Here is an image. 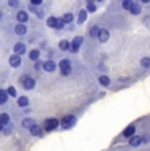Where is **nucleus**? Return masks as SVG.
<instances>
[{"label":"nucleus","instance_id":"ddd939ff","mask_svg":"<svg viewBox=\"0 0 150 151\" xmlns=\"http://www.w3.org/2000/svg\"><path fill=\"white\" fill-rule=\"evenodd\" d=\"M41 130H42V127L38 126V125H36V124L30 126V133H32V135H40V134H41Z\"/></svg>","mask_w":150,"mask_h":151},{"label":"nucleus","instance_id":"39448f33","mask_svg":"<svg viewBox=\"0 0 150 151\" xmlns=\"http://www.w3.org/2000/svg\"><path fill=\"white\" fill-rule=\"evenodd\" d=\"M97 38H99L100 42H107L109 38V32L107 29H100L99 34H97Z\"/></svg>","mask_w":150,"mask_h":151},{"label":"nucleus","instance_id":"dca6fc26","mask_svg":"<svg viewBox=\"0 0 150 151\" xmlns=\"http://www.w3.org/2000/svg\"><path fill=\"white\" fill-rule=\"evenodd\" d=\"M99 82L102 86H104V87H108L109 86V83H111V80H109V78L108 76H105V75H102V76L99 78Z\"/></svg>","mask_w":150,"mask_h":151},{"label":"nucleus","instance_id":"6e6552de","mask_svg":"<svg viewBox=\"0 0 150 151\" xmlns=\"http://www.w3.org/2000/svg\"><path fill=\"white\" fill-rule=\"evenodd\" d=\"M56 62L54 60H46V62L44 63V70L45 71H48V72H51V71H54L56 70Z\"/></svg>","mask_w":150,"mask_h":151},{"label":"nucleus","instance_id":"c9c22d12","mask_svg":"<svg viewBox=\"0 0 150 151\" xmlns=\"http://www.w3.org/2000/svg\"><path fill=\"white\" fill-rule=\"evenodd\" d=\"M141 1H142V3H149L150 0H141Z\"/></svg>","mask_w":150,"mask_h":151},{"label":"nucleus","instance_id":"a211bd4d","mask_svg":"<svg viewBox=\"0 0 150 151\" xmlns=\"http://www.w3.org/2000/svg\"><path fill=\"white\" fill-rule=\"evenodd\" d=\"M17 104H19V106H27L29 104V100H28L27 96H21L17 100Z\"/></svg>","mask_w":150,"mask_h":151},{"label":"nucleus","instance_id":"2f4dec72","mask_svg":"<svg viewBox=\"0 0 150 151\" xmlns=\"http://www.w3.org/2000/svg\"><path fill=\"white\" fill-rule=\"evenodd\" d=\"M8 4H9V7L16 8V7H19V0H9V1H8Z\"/></svg>","mask_w":150,"mask_h":151},{"label":"nucleus","instance_id":"4be33fe9","mask_svg":"<svg viewBox=\"0 0 150 151\" xmlns=\"http://www.w3.org/2000/svg\"><path fill=\"white\" fill-rule=\"evenodd\" d=\"M56 24H57V19L56 17H49L48 21H46V25L50 28H56Z\"/></svg>","mask_w":150,"mask_h":151},{"label":"nucleus","instance_id":"0eeeda50","mask_svg":"<svg viewBox=\"0 0 150 151\" xmlns=\"http://www.w3.org/2000/svg\"><path fill=\"white\" fill-rule=\"evenodd\" d=\"M9 65L12 66V67H19V66L21 65V58L19 57V54H15L9 58Z\"/></svg>","mask_w":150,"mask_h":151},{"label":"nucleus","instance_id":"aec40b11","mask_svg":"<svg viewBox=\"0 0 150 151\" xmlns=\"http://www.w3.org/2000/svg\"><path fill=\"white\" fill-rule=\"evenodd\" d=\"M131 12H132V14H140V12H141L140 4H134L133 3V5H132V8H131Z\"/></svg>","mask_w":150,"mask_h":151},{"label":"nucleus","instance_id":"473e14b6","mask_svg":"<svg viewBox=\"0 0 150 151\" xmlns=\"http://www.w3.org/2000/svg\"><path fill=\"white\" fill-rule=\"evenodd\" d=\"M30 3L33 5H40L41 4V0H30Z\"/></svg>","mask_w":150,"mask_h":151},{"label":"nucleus","instance_id":"a878e982","mask_svg":"<svg viewBox=\"0 0 150 151\" xmlns=\"http://www.w3.org/2000/svg\"><path fill=\"white\" fill-rule=\"evenodd\" d=\"M59 47H61V50H69L70 49V43H69L67 41H61L59 42Z\"/></svg>","mask_w":150,"mask_h":151},{"label":"nucleus","instance_id":"f03ea898","mask_svg":"<svg viewBox=\"0 0 150 151\" xmlns=\"http://www.w3.org/2000/svg\"><path fill=\"white\" fill-rule=\"evenodd\" d=\"M58 125H59L58 120H56V118H49V120L45 121L44 127H45V130H48V132H51V130L57 129V127H58Z\"/></svg>","mask_w":150,"mask_h":151},{"label":"nucleus","instance_id":"9d476101","mask_svg":"<svg viewBox=\"0 0 150 151\" xmlns=\"http://www.w3.org/2000/svg\"><path fill=\"white\" fill-rule=\"evenodd\" d=\"M15 32H16L17 34H20V36H22V34L27 33V27L24 25V22H20L19 25H16Z\"/></svg>","mask_w":150,"mask_h":151},{"label":"nucleus","instance_id":"423d86ee","mask_svg":"<svg viewBox=\"0 0 150 151\" xmlns=\"http://www.w3.org/2000/svg\"><path fill=\"white\" fill-rule=\"evenodd\" d=\"M82 42H83V38H82V37H75V38L73 40V43H71V47H70V49L75 53V51L79 50V46L82 45Z\"/></svg>","mask_w":150,"mask_h":151},{"label":"nucleus","instance_id":"4c0bfd02","mask_svg":"<svg viewBox=\"0 0 150 151\" xmlns=\"http://www.w3.org/2000/svg\"><path fill=\"white\" fill-rule=\"evenodd\" d=\"M97 1H103V0H97Z\"/></svg>","mask_w":150,"mask_h":151},{"label":"nucleus","instance_id":"7ed1b4c3","mask_svg":"<svg viewBox=\"0 0 150 151\" xmlns=\"http://www.w3.org/2000/svg\"><path fill=\"white\" fill-rule=\"evenodd\" d=\"M59 67H61V71H62L63 75H69L71 72V63H70V60H67V59L61 60Z\"/></svg>","mask_w":150,"mask_h":151},{"label":"nucleus","instance_id":"f8f14e48","mask_svg":"<svg viewBox=\"0 0 150 151\" xmlns=\"http://www.w3.org/2000/svg\"><path fill=\"white\" fill-rule=\"evenodd\" d=\"M141 142H142V138H141V137H137V135L133 137V135H132L131 141H129V145H131V146H133V147H136V146H138V145H141Z\"/></svg>","mask_w":150,"mask_h":151},{"label":"nucleus","instance_id":"1a4fd4ad","mask_svg":"<svg viewBox=\"0 0 150 151\" xmlns=\"http://www.w3.org/2000/svg\"><path fill=\"white\" fill-rule=\"evenodd\" d=\"M13 51H15L16 54H24L25 53V45L21 42L16 43V45L13 46Z\"/></svg>","mask_w":150,"mask_h":151},{"label":"nucleus","instance_id":"c85d7f7f","mask_svg":"<svg viewBox=\"0 0 150 151\" xmlns=\"http://www.w3.org/2000/svg\"><path fill=\"white\" fill-rule=\"evenodd\" d=\"M63 25H65V21H63V19H57L56 28H57V29H62Z\"/></svg>","mask_w":150,"mask_h":151},{"label":"nucleus","instance_id":"9b49d317","mask_svg":"<svg viewBox=\"0 0 150 151\" xmlns=\"http://www.w3.org/2000/svg\"><path fill=\"white\" fill-rule=\"evenodd\" d=\"M134 132H136V127L133 126V125H131V126H128L125 130H124V133H123V134H124V137H126V138H131L132 135L134 134Z\"/></svg>","mask_w":150,"mask_h":151},{"label":"nucleus","instance_id":"cd10ccee","mask_svg":"<svg viewBox=\"0 0 150 151\" xmlns=\"http://www.w3.org/2000/svg\"><path fill=\"white\" fill-rule=\"evenodd\" d=\"M99 30H100V29L97 28V27H94V28H91V30H90V34H91L92 37H96L97 34H99Z\"/></svg>","mask_w":150,"mask_h":151},{"label":"nucleus","instance_id":"393cba45","mask_svg":"<svg viewBox=\"0 0 150 151\" xmlns=\"http://www.w3.org/2000/svg\"><path fill=\"white\" fill-rule=\"evenodd\" d=\"M32 125H34V121L32 120V118H27V120L22 121V127H29L30 129Z\"/></svg>","mask_w":150,"mask_h":151},{"label":"nucleus","instance_id":"7c9ffc66","mask_svg":"<svg viewBox=\"0 0 150 151\" xmlns=\"http://www.w3.org/2000/svg\"><path fill=\"white\" fill-rule=\"evenodd\" d=\"M87 11H88V12H95V11H96V5L92 4V3H88V5H87Z\"/></svg>","mask_w":150,"mask_h":151},{"label":"nucleus","instance_id":"f3484780","mask_svg":"<svg viewBox=\"0 0 150 151\" xmlns=\"http://www.w3.org/2000/svg\"><path fill=\"white\" fill-rule=\"evenodd\" d=\"M17 20H19L20 22H25L28 20V14L27 12H24V11H21V12L17 13Z\"/></svg>","mask_w":150,"mask_h":151},{"label":"nucleus","instance_id":"f704fd0d","mask_svg":"<svg viewBox=\"0 0 150 151\" xmlns=\"http://www.w3.org/2000/svg\"><path fill=\"white\" fill-rule=\"evenodd\" d=\"M3 126H4V125H3L1 122H0V132H1V130H3Z\"/></svg>","mask_w":150,"mask_h":151},{"label":"nucleus","instance_id":"20e7f679","mask_svg":"<svg viewBox=\"0 0 150 151\" xmlns=\"http://www.w3.org/2000/svg\"><path fill=\"white\" fill-rule=\"evenodd\" d=\"M21 83L24 84V88L25 89H33L34 86H36L34 79H32V78H29V76H22L21 78Z\"/></svg>","mask_w":150,"mask_h":151},{"label":"nucleus","instance_id":"5701e85b","mask_svg":"<svg viewBox=\"0 0 150 151\" xmlns=\"http://www.w3.org/2000/svg\"><path fill=\"white\" fill-rule=\"evenodd\" d=\"M38 57H40V51L38 50H32L30 51L29 58H30L32 60H37V59H38Z\"/></svg>","mask_w":150,"mask_h":151},{"label":"nucleus","instance_id":"b1692460","mask_svg":"<svg viewBox=\"0 0 150 151\" xmlns=\"http://www.w3.org/2000/svg\"><path fill=\"white\" fill-rule=\"evenodd\" d=\"M141 66L144 68H149L150 67V58H142L141 59Z\"/></svg>","mask_w":150,"mask_h":151},{"label":"nucleus","instance_id":"e433bc0d","mask_svg":"<svg viewBox=\"0 0 150 151\" xmlns=\"http://www.w3.org/2000/svg\"><path fill=\"white\" fill-rule=\"evenodd\" d=\"M0 19H1V12H0Z\"/></svg>","mask_w":150,"mask_h":151},{"label":"nucleus","instance_id":"412c9836","mask_svg":"<svg viewBox=\"0 0 150 151\" xmlns=\"http://www.w3.org/2000/svg\"><path fill=\"white\" fill-rule=\"evenodd\" d=\"M132 5H133V1L132 0H123V8L126 11H131Z\"/></svg>","mask_w":150,"mask_h":151},{"label":"nucleus","instance_id":"2eb2a0df","mask_svg":"<svg viewBox=\"0 0 150 151\" xmlns=\"http://www.w3.org/2000/svg\"><path fill=\"white\" fill-rule=\"evenodd\" d=\"M86 19H87V11L86 9H82L79 13V19H78V24H83V22L86 21Z\"/></svg>","mask_w":150,"mask_h":151},{"label":"nucleus","instance_id":"6ab92c4d","mask_svg":"<svg viewBox=\"0 0 150 151\" xmlns=\"http://www.w3.org/2000/svg\"><path fill=\"white\" fill-rule=\"evenodd\" d=\"M0 122L3 125H7L9 122V116H8L7 113H1V114H0Z\"/></svg>","mask_w":150,"mask_h":151},{"label":"nucleus","instance_id":"bb28decb","mask_svg":"<svg viewBox=\"0 0 150 151\" xmlns=\"http://www.w3.org/2000/svg\"><path fill=\"white\" fill-rule=\"evenodd\" d=\"M62 19H63V21H65V22H71L74 20V16L71 13H66L65 16L62 17Z\"/></svg>","mask_w":150,"mask_h":151},{"label":"nucleus","instance_id":"c756f323","mask_svg":"<svg viewBox=\"0 0 150 151\" xmlns=\"http://www.w3.org/2000/svg\"><path fill=\"white\" fill-rule=\"evenodd\" d=\"M8 95H9V96H12V97H15L16 95H17V92H16V89H15V87H9V88H8Z\"/></svg>","mask_w":150,"mask_h":151},{"label":"nucleus","instance_id":"f257e3e1","mask_svg":"<svg viewBox=\"0 0 150 151\" xmlns=\"http://www.w3.org/2000/svg\"><path fill=\"white\" fill-rule=\"evenodd\" d=\"M75 122H76V120H75L74 116H65V117L62 118V122H61V125H62L63 129H70V127H73Z\"/></svg>","mask_w":150,"mask_h":151},{"label":"nucleus","instance_id":"72a5a7b5","mask_svg":"<svg viewBox=\"0 0 150 151\" xmlns=\"http://www.w3.org/2000/svg\"><path fill=\"white\" fill-rule=\"evenodd\" d=\"M41 66H44V63L37 62V63H36V70H40V68H41Z\"/></svg>","mask_w":150,"mask_h":151},{"label":"nucleus","instance_id":"4468645a","mask_svg":"<svg viewBox=\"0 0 150 151\" xmlns=\"http://www.w3.org/2000/svg\"><path fill=\"white\" fill-rule=\"evenodd\" d=\"M7 100H8V92L4 91V89H0V105L5 104Z\"/></svg>","mask_w":150,"mask_h":151}]
</instances>
